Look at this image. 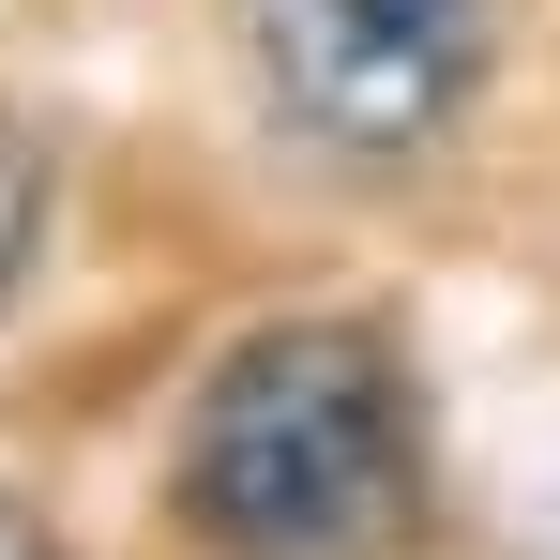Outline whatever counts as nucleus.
Wrapping results in <instances>:
<instances>
[{
    "label": "nucleus",
    "mask_w": 560,
    "mask_h": 560,
    "mask_svg": "<svg viewBox=\"0 0 560 560\" xmlns=\"http://www.w3.org/2000/svg\"><path fill=\"white\" fill-rule=\"evenodd\" d=\"M515 0H243V77L334 167H424L500 77Z\"/></svg>",
    "instance_id": "obj_2"
},
{
    "label": "nucleus",
    "mask_w": 560,
    "mask_h": 560,
    "mask_svg": "<svg viewBox=\"0 0 560 560\" xmlns=\"http://www.w3.org/2000/svg\"><path fill=\"white\" fill-rule=\"evenodd\" d=\"M167 515L197 560H409L424 546V394L364 318H273L197 378Z\"/></svg>",
    "instance_id": "obj_1"
},
{
    "label": "nucleus",
    "mask_w": 560,
    "mask_h": 560,
    "mask_svg": "<svg viewBox=\"0 0 560 560\" xmlns=\"http://www.w3.org/2000/svg\"><path fill=\"white\" fill-rule=\"evenodd\" d=\"M46 212H61V152H46V121L0 106V303H15L31 258H46Z\"/></svg>",
    "instance_id": "obj_3"
},
{
    "label": "nucleus",
    "mask_w": 560,
    "mask_h": 560,
    "mask_svg": "<svg viewBox=\"0 0 560 560\" xmlns=\"http://www.w3.org/2000/svg\"><path fill=\"white\" fill-rule=\"evenodd\" d=\"M0 560H61V530L46 515H0Z\"/></svg>",
    "instance_id": "obj_4"
}]
</instances>
